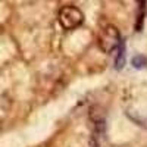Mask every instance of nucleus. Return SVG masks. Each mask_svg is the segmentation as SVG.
<instances>
[{"instance_id":"nucleus-5","label":"nucleus","mask_w":147,"mask_h":147,"mask_svg":"<svg viewBox=\"0 0 147 147\" xmlns=\"http://www.w3.org/2000/svg\"><path fill=\"white\" fill-rule=\"evenodd\" d=\"M147 63V60L144 56H136L132 57V66L134 68H144V65Z\"/></svg>"},{"instance_id":"nucleus-4","label":"nucleus","mask_w":147,"mask_h":147,"mask_svg":"<svg viewBox=\"0 0 147 147\" xmlns=\"http://www.w3.org/2000/svg\"><path fill=\"white\" fill-rule=\"evenodd\" d=\"M125 65V44L121 41L119 47H118V56H116V68L121 69Z\"/></svg>"},{"instance_id":"nucleus-3","label":"nucleus","mask_w":147,"mask_h":147,"mask_svg":"<svg viewBox=\"0 0 147 147\" xmlns=\"http://www.w3.org/2000/svg\"><path fill=\"white\" fill-rule=\"evenodd\" d=\"M140 3V13H138V21L136 22V31H141L143 28V21H144V15H146V0H137Z\"/></svg>"},{"instance_id":"nucleus-2","label":"nucleus","mask_w":147,"mask_h":147,"mask_svg":"<svg viewBox=\"0 0 147 147\" xmlns=\"http://www.w3.org/2000/svg\"><path fill=\"white\" fill-rule=\"evenodd\" d=\"M121 41H122L121 40V34H119L118 28L113 27V25H107L102 31V34L99 37V46H100L102 50L105 53H107V55H110L112 52H116Z\"/></svg>"},{"instance_id":"nucleus-1","label":"nucleus","mask_w":147,"mask_h":147,"mask_svg":"<svg viewBox=\"0 0 147 147\" xmlns=\"http://www.w3.org/2000/svg\"><path fill=\"white\" fill-rule=\"evenodd\" d=\"M84 22V15L82 12L75 7V6H63L59 12V24L62 25L63 30L71 31L78 28L81 24Z\"/></svg>"}]
</instances>
